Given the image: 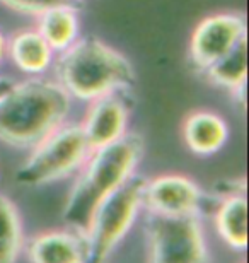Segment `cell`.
I'll return each mask as SVG.
<instances>
[{
  "label": "cell",
  "mask_w": 249,
  "mask_h": 263,
  "mask_svg": "<svg viewBox=\"0 0 249 263\" xmlns=\"http://www.w3.org/2000/svg\"><path fill=\"white\" fill-rule=\"evenodd\" d=\"M7 51L15 67L26 73H43L53 62V51L38 31L15 33L7 43Z\"/></svg>",
  "instance_id": "5bb4252c"
},
{
  "label": "cell",
  "mask_w": 249,
  "mask_h": 263,
  "mask_svg": "<svg viewBox=\"0 0 249 263\" xmlns=\"http://www.w3.org/2000/svg\"><path fill=\"white\" fill-rule=\"evenodd\" d=\"M60 86L84 101L126 91L135 84L133 67L126 57L96 38L77 40L56 62Z\"/></svg>",
  "instance_id": "3957f363"
},
{
  "label": "cell",
  "mask_w": 249,
  "mask_h": 263,
  "mask_svg": "<svg viewBox=\"0 0 249 263\" xmlns=\"http://www.w3.org/2000/svg\"><path fill=\"white\" fill-rule=\"evenodd\" d=\"M0 2L4 5H7V7H10L12 10H17V12L40 15V14H43L45 10L62 4L63 0H0Z\"/></svg>",
  "instance_id": "e0dca14e"
},
{
  "label": "cell",
  "mask_w": 249,
  "mask_h": 263,
  "mask_svg": "<svg viewBox=\"0 0 249 263\" xmlns=\"http://www.w3.org/2000/svg\"><path fill=\"white\" fill-rule=\"evenodd\" d=\"M126 125L128 108L118 92H111L92 99L81 128L91 151H96L125 137Z\"/></svg>",
  "instance_id": "9c48e42d"
},
{
  "label": "cell",
  "mask_w": 249,
  "mask_h": 263,
  "mask_svg": "<svg viewBox=\"0 0 249 263\" xmlns=\"http://www.w3.org/2000/svg\"><path fill=\"white\" fill-rule=\"evenodd\" d=\"M5 53H7V41H5L4 34L0 33V64H2Z\"/></svg>",
  "instance_id": "d6986e66"
},
{
  "label": "cell",
  "mask_w": 249,
  "mask_h": 263,
  "mask_svg": "<svg viewBox=\"0 0 249 263\" xmlns=\"http://www.w3.org/2000/svg\"><path fill=\"white\" fill-rule=\"evenodd\" d=\"M31 263H86V236L72 228L36 234L24 245Z\"/></svg>",
  "instance_id": "30bf717a"
},
{
  "label": "cell",
  "mask_w": 249,
  "mask_h": 263,
  "mask_svg": "<svg viewBox=\"0 0 249 263\" xmlns=\"http://www.w3.org/2000/svg\"><path fill=\"white\" fill-rule=\"evenodd\" d=\"M91 152L81 125H60L33 147L15 173V181L23 186H43L63 180L81 170Z\"/></svg>",
  "instance_id": "5b68a950"
},
{
  "label": "cell",
  "mask_w": 249,
  "mask_h": 263,
  "mask_svg": "<svg viewBox=\"0 0 249 263\" xmlns=\"http://www.w3.org/2000/svg\"><path fill=\"white\" fill-rule=\"evenodd\" d=\"M14 81H10V79H5V77H0V99H2L5 94H7L10 89L14 86Z\"/></svg>",
  "instance_id": "ac0fdd59"
},
{
  "label": "cell",
  "mask_w": 249,
  "mask_h": 263,
  "mask_svg": "<svg viewBox=\"0 0 249 263\" xmlns=\"http://www.w3.org/2000/svg\"><path fill=\"white\" fill-rule=\"evenodd\" d=\"M24 245L19 210L12 200L0 193V263H17Z\"/></svg>",
  "instance_id": "2e32d148"
},
{
  "label": "cell",
  "mask_w": 249,
  "mask_h": 263,
  "mask_svg": "<svg viewBox=\"0 0 249 263\" xmlns=\"http://www.w3.org/2000/svg\"><path fill=\"white\" fill-rule=\"evenodd\" d=\"M246 38L242 14H215L200 21L189 41V62L198 72L208 68Z\"/></svg>",
  "instance_id": "52a82bcc"
},
{
  "label": "cell",
  "mask_w": 249,
  "mask_h": 263,
  "mask_svg": "<svg viewBox=\"0 0 249 263\" xmlns=\"http://www.w3.org/2000/svg\"><path fill=\"white\" fill-rule=\"evenodd\" d=\"M144 183V178L131 176L94 210L84 231L87 245L86 263H108L116 246L130 233L142 210Z\"/></svg>",
  "instance_id": "277c9868"
},
{
  "label": "cell",
  "mask_w": 249,
  "mask_h": 263,
  "mask_svg": "<svg viewBox=\"0 0 249 263\" xmlns=\"http://www.w3.org/2000/svg\"><path fill=\"white\" fill-rule=\"evenodd\" d=\"M183 139L193 154L203 157L212 156L225 145L229 139V127L219 115L197 111L184 120Z\"/></svg>",
  "instance_id": "8fae6325"
},
{
  "label": "cell",
  "mask_w": 249,
  "mask_h": 263,
  "mask_svg": "<svg viewBox=\"0 0 249 263\" xmlns=\"http://www.w3.org/2000/svg\"><path fill=\"white\" fill-rule=\"evenodd\" d=\"M63 2H68V4H73L75 0H63Z\"/></svg>",
  "instance_id": "ffe728a7"
},
{
  "label": "cell",
  "mask_w": 249,
  "mask_h": 263,
  "mask_svg": "<svg viewBox=\"0 0 249 263\" xmlns=\"http://www.w3.org/2000/svg\"><path fill=\"white\" fill-rule=\"evenodd\" d=\"M38 33L50 45L53 51H65L77 41L79 17L75 5L62 2L40 14Z\"/></svg>",
  "instance_id": "4fadbf2b"
},
{
  "label": "cell",
  "mask_w": 249,
  "mask_h": 263,
  "mask_svg": "<svg viewBox=\"0 0 249 263\" xmlns=\"http://www.w3.org/2000/svg\"><path fill=\"white\" fill-rule=\"evenodd\" d=\"M147 263H210L200 215H156L145 222Z\"/></svg>",
  "instance_id": "8992f818"
},
{
  "label": "cell",
  "mask_w": 249,
  "mask_h": 263,
  "mask_svg": "<svg viewBox=\"0 0 249 263\" xmlns=\"http://www.w3.org/2000/svg\"><path fill=\"white\" fill-rule=\"evenodd\" d=\"M142 152L144 142L135 134H126L113 144L92 151L68 193L62 214L63 222L84 233L99 203L135 176Z\"/></svg>",
  "instance_id": "6da1fadb"
},
{
  "label": "cell",
  "mask_w": 249,
  "mask_h": 263,
  "mask_svg": "<svg viewBox=\"0 0 249 263\" xmlns=\"http://www.w3.org/2000/svg\"><path fill=\"white\" fill-rule=\"evenodd\" d=\"M70 106V94L56 82L31 79L14 84L0 99V140L33 149L63 125Z\"/></svg>",
  "instance_id": "7a4b0ae2"
},
{
  "label": "cell",
  "mask_w": 249,
  "mask_h": 263,
  "mask_svg": "<svg viewBox=\"0 0 249 263\" xmlns=\"http://www.w3.org/2000/svg\"><path fill=\"white\" fill-rule=\"evenodd\" d=\"M219 238L236 251L247 248V200L246 193L220 197L214 214Z\"/></svg>",
  "instance_id": "7c38bea8"
},
{
  "label": "cell",
  "mask_w": 249,
  "mask_h": 263,
  "mask_svg": "<svg viewBox=\"0 0 249 263\" xmlns=\"http://www.w3.org/2000/svg\"><path fill=\"white\" fill-rule=\"evenodd\" d=\"M212 82L232 92H241L246 96V77H247V50L246 38H242L229 53L215 62L205 72Z\"/></svg>",
  "instance_id": "9a60e30c"
},
{
  "label": "cell",
  "mask_w": 249,
  "mask_h": 263,
  "mask_svg": "<svg viewBox=\"0 0 249 263\" xmlns=\"http://www.w3.org/2000/svg\"><path fill=\"white\" fill-rule=\"evenodd\" d=\"M206 205L205 192L183 175H162L144 183L142 209L156 215H200Z\"/></svg>",
  "instance_id": "ba28073f"
}]
</instances>
